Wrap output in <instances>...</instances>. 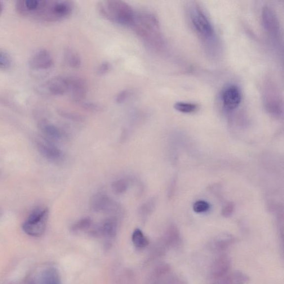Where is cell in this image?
I'll return each mask as SVG.
<instances>
[{"instance_id": "cell-1", "label": "cell", "mask_w": 284, "mask_h": 284, "mask_svg": "<svg viewBox=\"0 0 284 284\" xmlns=\"http://www.w3.org/2000/svg\"><path fill=\"white\" fill-rule=\"evenodd\" d=\"M186 10L191 26L208 54L213 57L218 55L219 40L214 27L203 8L196 2H191Z\"/></svg>"}, {"instance_id": "cell-2", "label": "cell", "mask_w": 284, "mask_h": 284, "mask_svg": "<svg viewBox=\"0 0 284 284\" xmlns=\"http://www.w3.org/2000/svg\"><path fill=\"white\" fill-rule=\"evenodd\" d=\"M132 27L138 36L153 50L162 51L165 48V40L161 32V26L154 13L143 12L136 14Z\"/></svg>"}, {"instance_id": "cell-3", "label": "cell", "mask_w": 284, "mask_h": 284, "mask_svg": "<svg viewBox=\"0 0 284 284\" xmlns=\"http://www.w3.org/2000/svg\"><path fill=\"white\" fill-rule=\"evenodd\" d=\"M98 10L105 19L123 26H132L136 14L132 7L123 1L109 0L98 4Z\"/></svg>"}, {"instance_id": "cell-4", "label": "cell", "mask_w": 284, "mask_h": 284, "mask_svg": "<svg viewBox=\"0 0 284 284\" xmlns=\"http://www.w3.org/2000/svg\"><path fill=\"white\" fill-rule=\"evenodd\" d=\"M73 4L69 1L39 0L33 18L44 22H56L68 18L73 11Z\"/></svg>"}, {"instance_id": "cell-5", "label": "cell", "mask_w": 284, "mask_h": 284, "mask_svg": "<svg viewBox=\"0 0 284 284\" xmlns=\"http://www.w3.org/2000/svg\"><path fill=\"white\" fill-rule=\"evenodd\" d=\"M261 20L269 41L275 47L279 49L282 43V34L279 18L274 8L264 6L261 12Z\"/></svg>"}, {"instance_id": "cell-6", "label": "cell", "mask_w": 284, "mask_h": 284, "mask_svg": "<svg viewBox=\"0 0 284 284\" xmlns=\"http://www.w3.org/2000/svg\"><path fill=\"white\" fill-rule=\"evenodd\" d=\"M264 107L274 117H280L283 112V101L277 84L272 79H266L263 86Z\"/></svg>"}, {"instance_id": "cell-7", "label": "cell", "mask_w": 284, "mask_h": 284, "mask_svg": "<svg viewBox=\"0 0 284 284\" xmlns=\"http://www.w3.org/2000/svg\"><path fill=\"white\" fill-rule=\"evenodd\" d=\"M48 213L47 208H35L22 225L24 232L31 237L41 236L46 229Z\"/></svg>"}, {"instance_id": "cell-8", "label": "cell", "mask_w": 284, "mask_h": 284, "mask_svg": "<svg viewBox=\"0 0 284 284\" xmlns=\"http://www.w3.org/2000/svg\"><path fill=\"white\" fill-rule=\"evenodd\" d=\"M28 284H61L59 271L52 266L36 268L30 273Z\"/></svg>"}, {"instance_id": "cell-9", "label": "cell", "mask_w": 284, "mask_h": 284, "mask_svg": "<svg viewBox=\"0 0 284 284\" xmlns=\"http://www.w3.org/2000/svg\"><path fill=\"white\" fill-rule=\"evenodd\" d=\"M220 101L224 109L231 112L238 108L242 101V93L236 84H226L220 93Z\"/></svg>"}, {"instance_id": "cell-10", "label": "cell", "mask_w": 284, "mask_h": 284, "mask_svg": "<svg viewBox=\"0 0 284 284\" xmlns=\"http://www.w3.org/2000/svg\"><path fill=\"white\" fill-rule=\"evenodd\" d=\"M91 210L97 213L118 214L121 208L118 203L104 193H97L91 199Z\"/></svg>"}, {"instance_id": "cell-11", "label": "cell", "mask_w": 284, "mask_h": 284, "mask_svg": "<svg viewBox=\"0 0 284 284\" xmlns=\"http://www.w3.org/2000/svg\"><path fill=\"white\" fill-rule=\"evenodd\" d=\"M69 91L72 99L79 103L84 100L87 95V83L84 80L78 76L68 77Z\"/></svg>"}, {"instance_id": "cell-12", "label": "cell", "mask_w": 284, "mask_h": 284, "mask_svg": "<svg viewBox=\"0 0 284 284\" xmlns=\"http://www.w3.org/2000/svg\"><path fill=\"white\" fill-rule=\"evenodd\" d=\"M41 90L53 96H62L69 91L68 77L56 76L44 83Z\"/></svg>"}, {"instance_id": "cell-13", "label": "cell", "mask_w": 284, "mask_h": 284, "mask_svg": "<svg viewBox=\"0 0 284 284\" xmlns=\"http://www.w3.org/2000/svg\"><path fill=\"white\" fill-rule=\"evenodd\" d=\"M29 64L36 70H47L51 68L53 59L51 53L46 49H40L30 58Z\"/></svg>"}, {"instance_id": "cell-14", "label": "cell", "mask_w": 284, "mask_h": 284, "mask_svg": "<svg viewBox=\"0 0 284 284\" xmlns=\"http://www.w3.org/2000/svg\"><path fill=\"white\" fill-rule=\"evenodd\" d=\"M232 265L230 257L226 255H221L212 262L210 268V275L213 279L218 281L229 273Z\"/></svg>"}, {"instance_id": "cell-15", "label": "cell", "mask_w": 284, "mask_h": 284, "mask_svg": "<svg viewBox=\"0 0 284 284\" xmlns=\"http://www.w3.org/2000/svg\"><path fill=\"white\" fill-rule=\"evenodd\" d=\"M37 147L43 157L52 162H60L63 161L64 154L50 141H38Z\"/></svg>"}, {"instance_id": "cell-16", "label": "cell", "mask_w": 284, "mask_h": 284, "mask_svg": "<svg viewBox=\"0 0 284 284\" xmlns=\"http://www.w3.org/2000/svg\"><path fill=\"white\" fill-rule=\"evenodd\" d=\"M235 238L232 235L222 234L212 240L208 248L213 252H221L227 250L235 243Z\"/></svg>"}, {"instance_id": "cell-17", "label": "cell", "mask_w": 284, "mask_h": 284, "mask_svg": "<svg viewBox=\"0 0 284 284\" xmlns=\"http://www.w3.org/2000/svg\"><path fill=\"white\" fill-rule=\"evenodd\" d=\"M117 227V217L110 216L102 222L99 229L96 230V233L103 235L106 238H113L116 235Z\"/></svg>"}, {"instance_id": "cell-18", "label": "cell", "mask_w": 284, "mask_h": 284, "mask_svg": "<svg viewBox=\"0 0 284 284\" xmlns=\"http://www.w3.org/2000/svg\"><path fill=\"white\" fill-rule=\"evenodd\" d=\"M249 278L245 273L241 272H234L228 273L213 284H246Z\"/></svg>"}, {"instance_id": "cell-19", "label": "cell", "mask_w": 284, "mask_h": 284, "mask_svg": "<svg viewBox=\"0 0 284 284\" xmlns=\"http://www.w3.org/2000/svg\"><path fill=\"white\" fill-rule=\"evenodd\" d=\"M164 243L167 247L173 248H180L182 240L180 235L175 226H171L164 235Z\"/></svg>"}, {"instance_id": "cell-20", "label": "cell", "mask_w": 284, "mask_h": 284, "mask_svg": "<svg viewBox=\"0 0 284 284\" xmlns=\"http://www.w3.org/2000/svg\"><path fill=\"white\" fill-rule=\"evenodd\" d=\"M65 59L66 63L73 69H78L81 65V57L78 53L72 50V49H68L65 53Z\"/></svg>"}, {"instance_id": "cell-21", "label": "cell", "mask_w": 284, "mask_h": 284, "mask_svg": "<svg viewBox=\"0 0 284 284\" xmlns=\"http://www.w3.org/2000/svg\"><path fill=\"white\" fill-rule=\"evenodd\" d=\"M42 130L48 138L54 140L62 139V133L59 128L52 124L44 123L42 124Z\"/></svg>"}, {"instance_id": "cell-22", "label": "cell", "mask_w": 284, "mask_h": 284, "mask_svg": "<svg viewBox=\"0 0 284 284\" xmlns=\"http://www.w3.org/2000/svg\"><path fill=\"white\" fill-rule=\"evenodd\" d=\"M131 184L130 179L128 178H122L113 182L112 189L116 194H122L127 192Z\"/></svg>"}, {"instance_id": "cell-23", "label": "cell", "mask_w": 284, "mask_h": 284, "mask_svg": "<svg viewBox=\"0 0 284 284\" xmlns=\"http://www.w3.org/2000/svg\"><path fill=\"white\" fill-rule=\"evenodd\" d=\"M156 205V200L151 198L142 204L139 209V213L142 218L145 219L152 214Z\"/></svg>"}, {"instance_id": "cell-24", "label": "cell", "mask_w": 284, "mask_h": 284, "mask_svg": "<svg viewBox=\"0 0 284 284\" xmlns=\"http://www.w3.org/2000/svg\"><path fill=\"white\" fill-rule=\"evenodd\" d=\"M132 242L138 248H143L149 244L148 240L139 229H136L132 234Z\"/></svg>"}, {"instance_id": "cell-25", "label": "cell", "mask_w": 284, "mask_h": 284, "mask_svg": "<svg viewBox=\"0 0 284 284\" xmlns=\"http://www.w3.org/2000/svg\"><path fill=\"white\" fill-rule=\"evenodd\" d=\"M175 109L183 113H192L196 112L198 106L191 102H177L174 105Z\"/></svg>"}, {"instance_id": "cell-26", "label": "cell", "mask_w": 284, "mask_h": 284, "mask_svg": "<svg viewBox=\"0 0 284 284\" xmlns=\"http://www.w3.org/2000/svg\"><path fill=\"white\" fill-rule=\"evenodd\" d=\"M92 224V219L90 217H85L79 220L72 226L73 232H80L82 231L88 230L91 227Z\"/></svg>"}, {"instance_id": "cell-27", "label": "cell", "mask_w": 284, "mask_h": 284, "mask_svg": "<svg viewBox=\"0 0 284 284\" xmlns=\"http://www.w3.org/2000/svg\"><path fill=\"white\" fill-rule=\"evenodd\" d=\"M78 104L83 109L90 111V112H100V111L103 109L102 108V106L99 104L94 103V102L84 101L83 100L79 102Z\"/></svg>"}, {"instance_id": "cell-28", "label": "cell", "mask_w": 284, "mask_h": 284, "mask_svg": "<svg viewBox=\"0 0 284 284\" xmlns=\"http://www.w3.org/2000/svg\"><path fill=\"white\" fill-rule=\"evenodd\" d=\"M60 114L61 115V116L74 122H82L84 120L82 115L70 112V111L61 110L60 111Z\"/></svg>"}, {"instance_id": "cell-29", "label": "cell", "mask_w": 284, "mask_h": 284, "mask_svg": "<svg viewBox=\"0 0 284 284\" xmlns=\"http://www.w3.org/2000/svg\"><path fill=\"white\" fill-rule=\"evenodd\" d=\"M210 208V204L204 201H198L195 202L193 205L194 211L198 213L206 212Z\"/></svg>"}, {"instance_id": "cell-30", "label": "cell", "mask_w": 284, "mask_h": 284, "mask_svg": "<svg viewBox=\"0 0 284 284\" xmlns=\"http://www.w3.org/2000/svg\"><path fill=\"white\" fill-rule=\"evenodd\" d=\"M111 66L108 62H104L97 69V72L99 75H104L108 73L110 70Z\"/></svg>"}, {"instance_id": "cell-31", "label": "cell", "mask_w": 284, "mask_h": 284, "mask_svg": "<svg viewBox=\"0 0 284 284\" xmlns=\"http://www.w3.org/2000/svg\"><path fill=\"white\" fill-rule=\"evenodd\" d=\"M129 95H130V93H129L128 90H124L121 91L119 92L116 97H115V101L118 104H122L127 99Z\"/></svg>"}, {"instance_id": "cell-32", "label": "cell", "mask_w": 284, "mask_h": 284, "mask_svg": "<svg viewBox=\"0 0 284 284\" xmlns=\"http://www.w3.org/2000/svg\"><path fill=\"white\" fill-rule=\"evenodd\" d=\"M11 61L9 57L0 52V68H6L10 65Z\"/></svg>"}, {"instance_id": "cell-33", "label": "cell", "mask_w": 284, "mask_h": 284, "mask_svg": "<svg viewBox=\"0 0 284 284\" xmlns=\"http://www.w3.org/2000/svg\"><path fill=\"white\" fill-rule=\"evenodd\" d=\"M234 206L233 203H229L225 206L222 211L221 214L225 217H229L233 214Z\"/></svg>"}, {"instance_id": "cell-34", "label": "cell", "mask_w": 284, "mask_h": 284, "mask_svg": "<svg viewBox=\"0 0 284 284\" xmlns=\"http://www.w3.org/2000/svg\"><path fill=\"white\" fill-rule=\"evenodd\" d=\"M3 10V4L1 1H0V15L1 14Z\"/></svg>"}]
</instances>
